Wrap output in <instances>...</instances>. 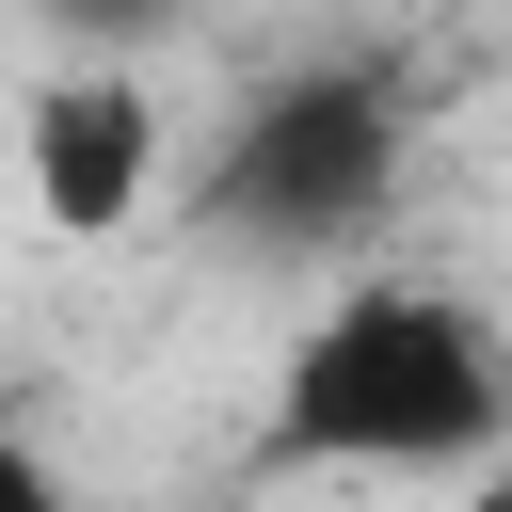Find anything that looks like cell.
Instances as JSON below:
<instances>
[{"label": "cell", "mask_w": 512, "mask_h": 512, "mask_svg": "<svg viewBox=\"0 0 512 512\" xmlns=\"http://www.w3.org/2000/svg\"><path fill=\"white\" fill-rule=\"evenodd\" d=\"M16 16H32V32H64L80 64H128V48H144V32H176L192 0H16Z\"/></svg>", "instance_id": "cell-4"}, {"label": "cell", "mask_w": 512, "mask_h": 512, "mask_svg": "<svg viewBox=\"0 0 512 512\" xmlns=\"http://www.w3.org/2000/svg\"><path fill=\"white\" fill-rule=\"evenodd\" d=\"M400 176H416V80L336 48V64H288L240 96L192 208H208V240H256V256H352V240H384Z\"/></svg>", "instance_id": "cell-2"}, {"label": "cell", "mask_w": 512, "mask_h": 512, "mask_svg": "<svg viewBox=\"0 0 512 512\" xmlns=\"http://www.w3.org/2000/svg\"><path fill=\"white\" fill-rule=\"evenodd\" d=\"M464 512H512V448H496V464H464Z\"/></svg>", "instance_id": "cell-6"}, {"label": "cell", "mask_w": 512, "mask_h": 512, "mask_svg": "<svg viewBox=\"0 0 512 512\" xmlns=\"http://www.w3.org/2000/svg\"><path fill=\"white\" fill-rule=\"evenodd\" d=\"M0 512H80V480H64V464H48L16 416H0Z\"/></svg>", "instance_id": "cell-5"}, {"label": "cell", "mask_w": 512, "mask_h": 512, "mask_svg": "<svg viewBox=\"0 0 512 512\" xmlns=\"http://www.w3.org/2000/svg\"><path fill=\"white\" fill-rule=\"evenodd\" d=\"M16 192L48 240H128L160 208V96L144 64H48L16 96Z\"/></svg>", "instance_id": "cell-3"}, {"label": "cell", "mask_w": 512, "mask_h": 512, "mask_svg": "<svg viewBox=\"0 0 512 512\" xmlns=\"http://www.w3.org/2000/svg\"><path fill=\"white\" fill-rule=\"evenodd\" d=\"M496 448H512V336L448 272H352L256 400V480H464Z\"/></svg>", "instance_id": "cell-1"}]
</instances>
